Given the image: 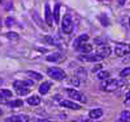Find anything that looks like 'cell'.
Wrapping results in <instances>:
<instances>
[{"mask_svg":"<svg viewBox=\"0 0 130 122\" xmlns=\"http://www.w3.org/2000/svg\"><path fill=\"white\" fill-rule=\"evenodd\" d=\"M124 85V81L116 79H110L103 81L100 84V89L107 92H114Z\"/></svg>","mask_w":130,"mask_h":122,"instance_id":"cell-1","label":"cell"},{"mask_svg":"<svg viewBox=\"0 0 130 122\" xmlns=\"http://www.w3.org/2000/svg\"><path fill=\"white\" fill-rule=\"evenodd\" d=\"M48 76L54 80L61 81L67 77V74L59 67H50L47 70Z\"/></svg>","mask_w":130,"mask_h":122,"instance_id":"cell-2","label":"cell"},{"mask_svg":"<svg viewBox=\"0 0 130 122\" xmlns=\"http://www.w3.org/2000/svg\"><path fill=\"white\" fill-rule=\"evenodd\" d=\"M74 28V23L71 15L66 14L64 15L61 20V29L62 31L66 34H70L72 32Z\"/></svg>","mask_w":130,"mask_h":122,"instance_id":"cell-3","label":"cell"},{"mask_svg":"<svg viewBox=\"0 0 130 122\" xmlns=\"http://www.w3.org/2000/svg\"><path fill=\"white\" fill-rule=\"evenodd\" d=\"M66 91L67 92L68 96L72 100L79 101V102L83 103H86L88 100L85 95L83 93L80 92L78 90H76V89H72V88H68V89H66Z\"/></svg>","mask_w":130,"mask_h":122,"instance_id":"cell-4","label":"cell"},{"mask_svg":"<svg viewBox=\"0 0 130 122\" xmlns=\"http://www.w3.org/2000/svg\"><path fill=\"white\" fill-rule=\"evenodd\" d=\"M130 53V44L126 43H118L115 47V54L118 57H124Z\"/></svg>","mask_w":130,"mask_h":122,"instance_id":"cell-5","label":"cell"},{"mask_svg":"<svg viewBox=\"0 0 130 122\" xmlns=\"http://www.w3.org/2000/svg\"><path fill=\"white\" fill-rule=\"evenodd\" d=\"M34 84L33 81L30 79L27 80H18L13 82V88L14 90L20 89V88H28L29 87H31Z\"/></svg>","mask_w":130,"mask_h":122,"instance_id":"cell-6","label":"cell"},{"mask_svg":"<svg viewBox=\"0 0 130 122\" xmlns=\"http://www.w3.org/2000/svg\"><path fill=\"white\" fill-rule=\"evenodd\" d=\"M78 59L81 61L85 62H98V61L103 60L101 57L95 52V54H89V55H79Z\"/></svg>","mask_w":130,"mask_h":122,"instance_id":"cell-7","label":"cell"},{"mask_svg":"<svg viewBox=\"0 0 130 122\" xmlns=\"http://www.w3.org/2000/svg\"><path fill=\"white\" fill-rule=\"evenodd\" d=\"M30 120V118L27 115L24 114H18L14 115L12 116L7 118L5 119L6 122H28Z\"/></svg>","mask_w":130,"mask_h":122,"instance_id":"cell-8","label":"cell"},{"mask_svg":"<svg viewBox=\"0 0 130 122\" xmlns=\"http://www.w3.org/2000/svg\"><path fill=\"white\" fill-rule=\"evenodd\" d=\"M59 105L64 108H69V109H72V110H79L81 108V106L78 104L75 103L70 100H67L61 101L59 103Z\"/></svg>","mask_w":130,"mask_h":122,"instance_id":"cell-9","label":"cell"},{"mask_svg":"<svg viewBox=\"0 0 130 122\" xmlns=\"http://www.w3.org/2000/svg\"><path fill=\"white\" fill-rule=\"evenodd\" d=\"M95 52L101 57L102 60H104L110 56V55L111 54V49L109 47H102L98 49Z\"/></svg>","mask_w":130,"mask_h":122,"instance_id":"cell-10","label":"cell"},{"mask_svg":"<svg viewBox=\"0 0 130 122\" xmlns=\"http://www.w3.org/2000/svg\"><path fill=\"white\" fill-rule=\"evenodd\" d=\"M89 36L88 34H82L79 36L77 39H75L73 42V47L76 50L78 47H79L81 44H83L84 43H86L87 41H88Z\"/></svg>","mask_w":130,"mask_h":122,"instance_id":"cell-11","label":"cell"},{"mask_svg":"<svg viewBox=\"0 0 130 122\" xmlns=\"http://www.w3.org/2000/svg\"><path fill=\"white\" fill-rule=\"evenodd\" d=\"M45 20L46 24L51 27L53 24V18H52V15H51L50 6L48 4H46L45 5Z\"/></svg>","mask_w":130,"mask_h":122,"instance_id":"cell-12","label":"cell"},{"mask_svg":"<svg viewBox=\"0 0 130 122\" xmlns=\"http://www.w3.org/2000/svg\"><path fill=\"white\" fill-rule=\"evenodd\" d=\"M51 85H52V83H51V81H46L43 82L39 86L38 92H40V94H43V95L47 94L48 92L50 90Z\"/></svg>","mask_w":130,"mask_h":122,"instance_id":"cell-13","label":"cell"},{"mask_svg":"<svg viewBox=\"0 0 130 122\" xmlns=\"http://www.w3.org/2000/svg\"><path fill=\"white\" fill-rule=\"evenodd\" d=\"M76 50L77 52H80V53H83V54H88L90 52L93 50V47L90 44H88V43H84L83 44H81L79 47H78Z\"/></svg>","mask_w":130,"mask_h":122,"instance_id":"cell-14","label":"cell"},{"mask_svg":"<svg viewBox=\"0 0 130 122\" xmlns=\"http://www.w3.org/2000/svg\"><path fill=\"white\" fill-rule=\"evenodd\" d=\"M76 76L78 78L80 81H85L87 80V77H88V74H87V71L84 68H82L80 67L77 70V72H76Z\"/></svg>","mask_w":130,"mask_h":122,"instance_id":"cell-15","label":"cell"},{"mask_svg":"<svg viewBox=\"0 0 130 122\" xmlns=\"http://www.w3.org/2000/svg\"><path fill=\"white\" fill-rule=\"evenodd\" d=\"M103 115V111L101 108H95L93 109L90 111L89 113V116L92 119H97L101 117Z\"/></svg>","mask_w":130,"mask_h":122,"instance_id":"cell-16","label":"cell"},{"mask_svg":"<svg viewBox=\"0 0 130 122\" xmlns=\"http://www.w3.org/2000/svg\"><path fill=\"white\" fill-rule=\"evenodd\" d=\"M27 103L30 105L36 106V105H38L41 103V98L38 95H32L27 99Z\"/></svg>","mask_w":130,"mask_h":122,"instance_id":"cell-17","label":"cell"},{"mask_svg":"<svg viewBox=\"0 0 130 122\" xmlns=\"http://www.w3.org/2000/svg\"><path fill=\"white\" fill-rule=\"evenodd\" d=\"M6 105L9 108H19V107H21L22 105H23V101L22 100L18 99V100L9 101L6 103Z\"/></svg>","mask_w":130,"mask_h":122,"instance_id":"cell-18","label":"cell"},{"mask_svg":"<svg viewBox=\"0 0 130 122\" xmlns=\"http://www.w3.org/2000/svg\"><path fill=\"white\" fill-rule=\"evenodd\" d=\"M117 122H130V112L128 111H123L120 114V118Z\"/></svg>","mask_w":130,"mask_h":122,"instance_id":"cell-19","label":"cell"},{"mask_svg":"<svg viewBox=\"0 0 130 122\" xmlns=\"http://www.w3.org/2000/svg\"><path fill=\"white\" fill-rule=\"evenodd\" d=\"M60 4L59 3H56L54 9V19L55 20L56 24L59 23V17H60Z\"/></svg>","mask_w":130,"mask_h":122,"instance_id":"cell-20","label":"cell"},{"mask_svg":"<svg viewBox=\"0 0 130 122\" xmlns=\"http://www.w3.org/2000/svg\"><path fill=\"white\" fill-rule=\"evenodd\" d=\"M27 75L29 77L32 78L33 79L37 80V81H40V80H41L43 79V76L41 74L36 72V71H33V70H28V71H27Z\"/></svg>","mask_w":130,"mask_h":122,"instance_id":"cell-21","label":"cell"},{"mask_svg":"<svg viewBox=\"0 0 130 122\" xmlns=\"http://www.w3.org/2000/svg\"><path fill=\"white\" fill-rule=\"evenodd\" d=\"M0 96H1V100L9 98L12 96V92L9 89H2L0 91Z\"/></svg>","mask_w":130,"mask_h":122,"instance_id":"cell-22","label":"cell"},{"mask_svg":"<svg viewBox=\"0 0 130 122\" xmlns=\"http://www.w3.org/2000/svg\"><path fill=\"white\" fill-rule=\"evenodd\" d=\"M60 57L61 55L59 52H54L46 57V60L49 62H56L60 59Z\"/></svg>","mask_w":130,"mask_h":122,"instance_id":"cell-23","label":"cell"},{"mask_svg":"<svg viewBox=\"0 0 130 122\" xmlns=\"http://www.w3.org/2000/svg\"><path fill=\"white\" fill-rule=\"evenodd\" d=\"M109 76H110V73L108 70H102L98 74V79L104 80L107 78H108Z\"/></svg>","mask_w":130,"mask_h":122,"instance_id":"cell-24","label":"cell"},{"mask_svg":"<svg viewBox=\"0 0 130 122\" xmlns=\"http://www.w3.org/2000/svg\"><path fill=\"white\" fill-rule=\"evenodd\" d=\"M15 92H16V93L18 94V95H20V96H25V95L29 94L31 92V90L29 89V88H20V89L15 90Z\"/></svg>","mask_w":130,"mask_h":122,"instance_id":"cell-25","label":"cell"},{"mask_svg":"<svg viewBox=\"0 0 130 122\" xmlns=\"http://www.w3.org/2000/svg\"><path fill=\"white\" fill-rule=\"evenodd\" d=\"M6 36L9 40H17L19 39V34L14 31H9L6 34Z\"/></svg>","mask_w":130,"mask_h":122,"instance_id":"cell-26","label":"cell"},{"mask_svg":"<svg viewBox=\"0 0 130 122\" xmlns=\"http://www.w3.org/2000/svg\"><path fill=\"white\" fill-rule=\"evenodd\" d=\"M5 24L7 27H12L14 23H15V20L13 17H7V18L5 19Z\"/></svg>","mask_w":130,"mask_h":122,"instance_id":"cell-27","label":"cell"},{"mask_svg":"<svg viewBox=\"0 0 130 122\" xmlns=\"http://www.w3.org/2000/svg\"><path fill=\"white\" fill-rule=\"evenodd\" d=\"M100 20H101V23H102V25L103 26H108V24H109L108 18H107V16L106 15H101V18H100Z\"/></svg>","mask_w":130,"mask_h":122,"instance_id":"cell-28","label":"cell"},{"mask_svg":"<svg viewBox=\"0 0 130 122\" xmlns=\"http://www.w3.org/2000/svg\"><path fill=\"white\" fill-rule=\"evenodd\" d=\"M130 75V68L129 67H126L124 68L123 70H121L120 72V76L124 78V77H126Z\"/></svg>","mask_w":130,"mask_h":122,"instance_id":"cell-29","label":"cell"},{"mask_svg":"<svg viewBox=\"0 0 130 122\" xmlns=\"http://www.w3.org/2000/svg\"><path fill=\"white\" fill-rule=\"evenodd\" d=\"M94 42L95 44H96L97 45H100V46H103V45H104L106 42L101 37H98L95 38V39H94Z\"/></svg>","mask_w":130,"mask_h":122,"instance_id":"cell-30","label":"cell"},{"mask_svg":"<svg viewBox=\"0 0 130 122\" xmlns=\"http://www.w3.org/2000/svg\"><path fill=\"white\" fill-rule=\"evenodd\" d=\"M70 81H71V84L74 85V87H79V84H80V81H79V79H78L76 76H73V77L70 79Z\"/></svg>","mask_w":130,"mask_h":122,"instance_id":"cell-31","label":"cell"},{"mask_svg":"<svg viewBox=\"0 0 130 122\" xmlns=\"http://www.w3.org/2000/svg\"><path fill=\"white\" fill-rule=\"evenodd\" d=\"M103 66L101 64H97V65H95V66H94V68L92 69V72H93V73H95V72H97L98 70H101Z\"/></svg>","mask_w":130,"mask_h":122,"instance_id":"cell-32","label":"cell"},{"mask_svg":"<svg viewBox=\"0 0 130 122\" xmlns=\"http://www.w3.org/2000/svg\"><path fill=\"white\" fill-rule=\"evenodd\" d=\"M12 7H13V5H12V3L10 2H8L7 5H6V7H5V9H7V10H9V9H11L12 8Z\"/></svg>","mask_w":130,"mask_h":122,"instance_id":"cell-33","label":"cell"},{"mask_svg":"<svg viewBox=\"0 0 130 122\" xmlns=\"http://www.w3.org/2000/svg\"><path fill=\"white\" fill-rule=\"evenodd\" d=\"M130 100V90L129 91V92L127 93V94H126V99H125V101H128V100Z\"/></svg>","mask_w":130,"mask_h":122,"instance_id":"cell-34","label":"cell"},{"mask_svg":"<svg viewBox=\"0 0 130 122\" xmlns=\"http://www.w3.org/2000/svg\"><path fill=\"white\" fill-rule=\"evenodd\" d=\"M38 122H53L51 121H49V120H47V119H40V120H38Z\"/></svg>","mask_w":130,"mask_h":122,"instance_id":"cell-35","label":"cell"},{"mask_svg":"<svg viewBox=\"0 0 130 122\" xmlns=\"http://www.w3.org/2000/svg\"><path fill=\"white\" fill-rule=\"evenodd\" d=\"M129 26H130V18L129 19Z\"/></svg>","mask_w":130,"mask_h":122,"instance_id":"cell-36","label":"cell"},{"mask_svg":"<svg viewBox=\"0 0 130 122\" xmlns=\"http://www.w3.org/2000/svg\"><path fill=\"white\" fill-rule=\"evenodd\" d=\"M97 122H101V121H97Z\"/></svg>","mask_w":130,"mask_h":122,"instance_id":"cell-37","label":"cell"}]
</instances>
